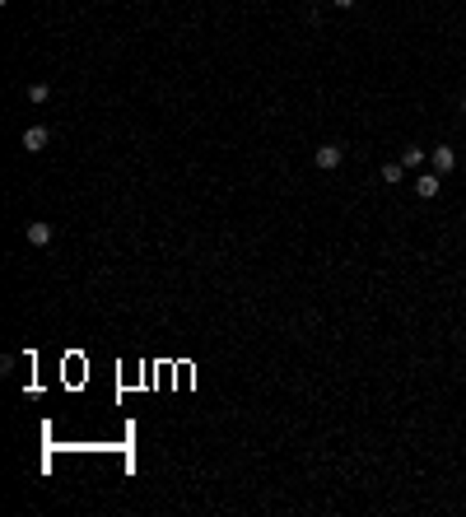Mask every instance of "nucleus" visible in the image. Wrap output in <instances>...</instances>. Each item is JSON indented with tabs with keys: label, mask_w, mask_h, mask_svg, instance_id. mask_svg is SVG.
I'll return each mask as SVG.
<instances>
[{
	"label": "nucleus",
	"mask_w": 466,
	"mask_h": 517,
	"mask_svg": "<svg viewBox=\"0 0 466 517\" xmlns=\"http://www.w3.org/2000/svg\"><path fill=\"white\" fill-rule=\"evenodd\" d=\"M462 117H466V98H462Z\"/></svg>",
	"instance_id": "10"
},
{
	"label": "nucleus",
	"mask_w": 466,
	"mask_h": 517,
	"mask_svg": "<svg viewBox=\"0 0 466 517\" xmlns=\"http://www.w3.org/2000/svg\"><path fill=\"white\" fill-rule=\"evenodd\" d=\"M0 5H10V0H0Z\"/></svg>",
	"instance_id": "12"
},
{
	"label": "nucleus",
	"mask_w": 466,
	"mask_h": 517,
	"mask_svg": "<svg viewBox=\"0 0 466 517\" xmlns=\"http://www.w3.org/2000/svg\"><path fill=\"white\" fill-rule=\"evenodd\" d=\"M462 173H466V163H462Z\"/></svg>",
	"instance_id": "13"
},
{
	"label": "nucleus",
	"mask_w": 466,
	"mask_h": 517,
	"mask_svg": "<svg viewBox=\"0 0 466 517\" xmlns=\"http://www.w3.org/2000/svg\"><path fill=\"white\" fill-rule=\"evenodd\" d=\"M424 158H429V154H424V149H406V154H401V163H406V168H420Z\"/></svg>",
	"instance_id": "7"
},
{
	"label": "nucleus",
	"mask_w": 466,
	"mask_h": 517,
	"mask_svg": "<svg viewBox=\"0 0 466 517\" xmlns=\"http://www.w3.org/2000/svg\"><path fill=\"white\" fill-rule=\"evenodd\" d=\"M52 98V89H47V84H28V103H47Z\"/></svg>",
	"instance_id": "8"
},
{
	"label": "nucleus",
	"mask_w": 466,
	"mask_h": 517,
	"mask_svg": "<svg viewBox=\"0 0 466 517\" xmlns=\"http://www.w3.org/2000/svg\"><path fill=\"white\" fill-rule=\"evenodd\" d=\"M462 336H466V322H462Z\"/></svg>",
	"instance_id": "11"
},
{
	"label": "nucleus",
	"mask_w": 466,
	"mask_h": 517,
	"mask_svg": "<svg viewBox=\"0 0 466 517\" xmlns=\"http://www.w3.org/2000/svg\"><path fill=\"white\" fill-rule=\"evenodd\" d=\"M429 163H433V173L443 178V173H453V168H457V154H453V149H448V145H438V149H433V154H429Z\"/></svg>",
	"instance_id": "3"
},
{
	"label": "nucleus",
	"mask_w": 466,
	"mask_h": 517,
	"mask_svg": "<svg viewBox=\"0 0 466 517\" xmlns=\"http://www.w3.org/2000/svg\"><path fill=\"white\" fill-rule=\"evenodd\" d=\"M47 140H52V131H47V126H23V135H19V145L28 149V154H42Z\"/></svg>",
	"instance_id": "1"
},
{
	"label": "nucleus",
	"mask_w": 466,
	"mask_h": 517,
	"mask_svg": "<svg viewBox=\"0 0 466 517\" xmlns=\"http://www.w3.org/2000/svg\"><path fill=\"white\" fill-rule=\"evenodd\" d=\"M415 192H420L424 201H433V196H438V173H424V178L415 182Z\"/></svg>",
	"instance_id": "5"
},
{
	"label": "nucleus",
	"mask_w": 466,
	"mask_h": 517,
	"mask_svg": "<svg viewBox=\"0 0 466 517\" xmlns=\"http://www.w3.org/2000/svg\"><path fill=\"white\" fill-rule=\"evenodd\" d=\"M28 243H33V248H47V243H52V224L33 219V224H28Z\"/></svg>",
	"instance_id": "4"
},
{
	"label": "nucleus",
	"mask_w": 466,
	"mask_h": 517,
	"mask_svg": "<svg viewBox=\"0 0 466 517\" xmlns=\"http://www.w3.org/2000/svg\"><path fill=\"white\" fill-rule=\"evenodd\" d=\"M341 158H345V149H341V145H322L317 154H312V163H317L322 173H331V168H341Z\"/></svg>",
	"instance_id": "2"
},
{
	"label": "nucleus",
	"mask_w": 466,
	"mask_h": 517,
	"mask_svg": "<svg viewBox=\"0 0 466 517\" xmlns=\"http://www.w3.org/2000/svg\"><path fill=\"white\" fill-rule=\"evenodd\" d=\"M336 10H355V0H331Z\"/></svg>",
	"instance_id": "9"
},
{
	"label": "nucleus",
	"mask_w": 466,
	"mask_h": 517,
	"mask_svg": "<svg viewBox=\"0 0 466 517\" xmlns=\"http://www.w3.org/2000/svg\"><path fill=\"white\" fill-rule=\"evenodd\" d=\"M406 178V163H382V182H401Z\"/></svg>",
	"instance_id": "6"
}]
</instances>
